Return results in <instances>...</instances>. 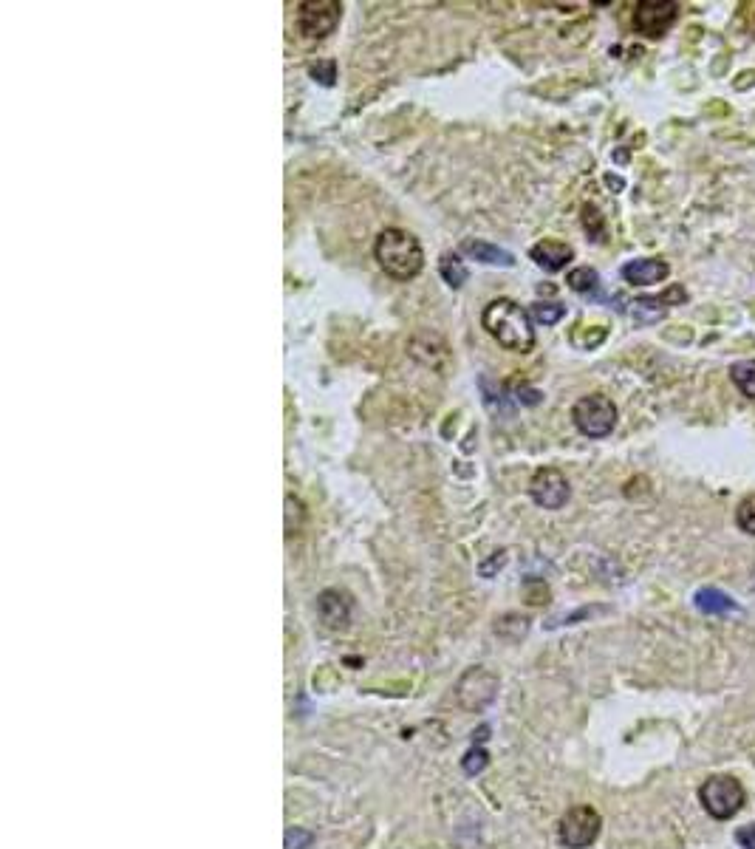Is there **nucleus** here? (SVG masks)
Returning <instances> with one entry per match:
<instances>
[{"label": "nucleus", "instance_id": "1", "mask_svg": "<svg viewBox=\"0 0 755 849\" xmlns=\"http://www.w3.org/2000/svg\"><path fill=\"white\" fill-rule=\"evenodd\" d=\"M481 326L501 349L529 354L535 349V320L521 303L509 298L490 300L481 312Z\"/></svg>", "mask_w": 755, "mask_h": 849}, {"label": "nucleus", "instance_id": "2", "mask_svg": "<svg viewBox=\"0 0 755 849\" xmlns=\"http://www.w3.org/2000/svg\"><path fill=\"white\" fill-rule=\"evenodd\" d=\"M374 258L382 272L394 281H411L425 267V250L419 238L408 230L388 227L374 241Z\"/></svg>", "mask_w": 755, "mask_h": 849}, {"label": "nucleus", "instance_id": "3", "mask_svg": "<svg viewBox=\"0 0 755 849\" xmlns=\"http://www.w3.org/2000/svg\"><path fill=\"white\" fill-rule=\"evenodd\" d=\"M744 799H747V793H744L739 779H733V776H710L699 787V801L707 810V816L716 818V821H730L733 816H739Z\"/></svg>", "mask_w": 755, "mask_h": 849}, {"label": "nucleus", "instance_id": "4", "mask_svg": "<svg viewBox=\"0 0 755 849\" xmlns=\"http://www.w3.org/2000/svg\"><path fill=\"white\" fill-rule=\"evenodd\" d=\"M572 422L583 436L589 439H603L617 428V405L603 397V394H589L583 400L575 402L572 408Z\"/></svg>", "mask_w": 755, "mask_h": 849}, {"label": "nucleus", "instance_id": "5", "mask_svg": "<svg viewBox=\"0 0 755 849\" xmlns=\"http://www.w3.org/2000/svg\"><path fill=\"white\" fill-rule=\"evenodd\" d=\"M603 830V818L589 804H577L569 807L558 824V838L566 849H586L597 841V835Z\"/></svg>", "mask_w": 755, "mask_h": 849}, {"label": "nucleus", "instance_id": "6", "mask_svg": "<svg viewBox=\"0 0 755 849\" xmlns=\"http://www.w3.org/2000/svg\"><path fill=\"white\" fill-rule=\"evenodd\" d=\"M343 17V3L337 0H306L297 6V32L306 40H323L329 37Z\"/></svg>", "mask_w": 755, "mask_h": 849}, {"label": "nucleus", "instance_id": "7", "mask_svg": "<svg viewBox=\"0 0 755 849\" xmlns=\"http://www.w3.org/2000/svg\"><path fill=\"white\" fill-rule=\"evenodd\" d=\"M495 694H498V677L484 666L467 668L456 683V700L470 714L484 711L495 700Z\"/></svg>", "mask_w": 755, "mask_h": 849}, {"label": "nucleus", "instance_id": "8", "mask_svg": "<svg viewBox=\"0 0 755 849\" xmlns=\"http://www.w3.org/2000/svg\"><path fill=\"white\" fill-rule=\"evenodd\" d=\"M529 496L543 510H560L572 496V487L558 467H541L529 479Z\"/></svg>", "mask_w": 755, "mask_h": 849}, {"label": "nucleus", "instance_id": "9", "mask_svg": "<svg viewBox=\"0 0 755 849\" xmlns=\"http://www.w3.org/2000/svg\"><path fill=\"white\" fill-rule=\"evenodd\" d=\"M679 17V6L671 0H642L634 6V29L651 40L671 32V26Z\"/></svg>", "mask_w": 755, "mask_h": 849}, {"label": "nucleus", "instance_id": "10", "mask_svg": "<svg viewBox=\"0 0 755 849\" xmlns=\"http://www.w3.org/2000/svg\"><path fill=\"white\" fill-rule=\"evenodd\" d=\"M317 617L326 629L340 632L351 623V598L340 589H323L317 595Z\"/></svg>", "mask_w": 755, "mask_h": 849}, {"label": "nucleus", "instance_id": "11", "mask_svg": "<svg viewBox=\"0 0 755 849\" xmlns=\"http://www.w3.org/2000/svg\"><path fill=\"white\" fill-rule=\"evenodd\" d=\"M529 258L541 269H546V272H560V269H566V264L575 258V252H572L569 244H563V241L543 238V241H538V244L529 250Z\"/></svg>", "mask_w": 755, "mask_h": 849}, {"label": "nucleus", "instance_id": "12", "mask_svg": "<svg viewBox=\"0 0 755 849\" xmlns=\"http://www.w3.org/2000/svg\"><path fill=\"white\" fill-rule=\"evenodd\" d=\"M668 272H671V267L659 258H637V261L625 264L623 278L634 286H654V283L665 281Z\"/></svg>", "mask_w": 755, "mask_h": 849}, {"label": "nucleus", "instance_id": "13", "mask_svg": "<svg viewBox=\"0 0 755 849\" xmlns=\"http://www.w3.org/2000/svg\"><path fill=\"white\" fill-rule=\"evenodd\" d=\"M461 252H467L470 258H476V261L487 264V267H515V255L504 250V247H498V244H490V241L467 238L461 244Z\"/></svg>", "mask_w": 755, "mask_h": 849}, {"label": "nucleus", "instance_id": "14", "mask_svg": "<svg viewBox=\"0 0 755 849\" xmlns=\"http://www.w3.org/2000/svg\"><path fill=\"white\" fill-rule=\"evenodd\" d=\"M693 600H696V609L705 612V615H727V612H736V609H739V603L730 598V595H724L722 589H716V586L699 589Z\"/></svg>", "mask_w": 755, "mask_h": 849}, {"label": "nucleus", "instance_id": "15", "mask_svg": "<svg viewBox=\"0 0 755 849\" xmlns=\"http://www.w3.org/2000/svg\"><path fill=\"white\" fill-rule=\"evenodd\" d=\"M439 275L444 278V283L447 286H453V289H459V286H464L467 283V278H470V272H467V267H464V261H461L459 255H442V261H439Z\"/></svg>", "mask_w": 755, "mask_h": 849}, {"label": "nucleus", "instance_id": "16", "mask_svg": "<svg viewBox=\"0 0 755 849\" xmlns=\"http://www.w3.org/2000/svg\"><path fill=\"white\" fill-rule=\"evenodd\" d=\"M730 380L736 383L744 397L755 400V360H739L730 366Z\"/></svg>", "mask_w": 755, "mask_h": 849}, {"label": "nucleus", "instance_id": "17", "mask_svg": "<svg viewBox=\"0 0 755 849\" xmlns=\"http://www.w3.org/2000/svg\"><path fill=\"white\" fill-rule=\"evenodd\" d=\"M566 283H569V289L577 292V295H594V292L600 289V275L591 267H577L569 272Z\"/></svg>", "mask_w": 755, "mask_h": 849}, {"label": "nucleus", "instance_id": "18", "mask_svg": "<svg viewBox=\"0 0 755 849\" xmlns=\"http://www.w3.org/2000/svg\"><path fill=\"white\" fill-rule=\"evenodd\" d=\"M529 315H532V320H535V323H543V326H555V323H560V320H563V315H566V306H560V303H546V300H538V303H532V306H529Z\"/></svg>", "mask_w": 755, "mask_h": 849}, {"label": "nucleus", "instance_id": "19", "mask_svg": "<svg viewBox=\"0 0 755 849\" xmlns=\"http://www.w3.org/2000/svg\"><path fill=\"white\" fill-rule=\"evenodd\" d=\"M736 524H739L741 533L755 535V496L744 499L736 510Z\"/></svg>", "mask_w": 755, "mask_h": 849}, {"label": "nucleus", "instance_id": "20", "mask_svg": "<svg viewBox=\"0 0 755 849\" xmlns=\"http://www.w3.org/2000/svg\"><path fill=\"white\" fill-rule=\"evenodd\" d=\"M583 227H586V233H589L594 241H600V235H603V216H600V210H597L594 204H586V207H583Z\"/></svg>", "mask_w": 755, "mask_h": 849}, {"label": "nucleus", "instance_id": "21", "mask_svg": "<svg viewBox=\"0 0 755 849\" xmlns=\"http://www.w3.org/2000/svg\"><path fill=\"white\" fill-rule=\"evenodd\" d=\"M286 849H314V835L309 830H300V827H289L286 830Z\"/></svg>", "mask_w": 755, "mask_h": 849}, {"label": "nucleus", "instance_id": "22", "mask_svg": "<svg viewBox=\"0 0 755 849\" xmlns=\"http://www.w3.org/2000/svg\"><path fill=\"white\" fill-rule=\"evenodd\" d=\"M464 773H470V776H476V773H481L484 767H487V750L484 748H473L467 756H464Z\"/></svg>", "mask_w": 755, "mask_h": 849}, {"label": "nucleus", "instance_id": "23", "mask_svg": "<svg viewBox=\"0 0 755 849\" xmlns=\"http://www.w3.org/2000/svg\"><path fill=\"white\" fill-rule=\"evenodd\" d=\"M736 841H739L741 849H755V824L739 827V833H736Z\"/></svg>", "mask_w": 755, "mask_h": 849}, {"label": "nucleus", "instance_id": "24", "mask_svg": "<svg viewBox=\"0 0 755 849\" xmlns=\"http://www.w3.org/2000/svg\"><path fill=\"white\" fill-rule=\"evenodd\" d=\"M323 74V85L334 83V63H320V66H312V77H320Z\"/></svg>", "mask_w": 755, "mask_h": 849}]
</instances>
